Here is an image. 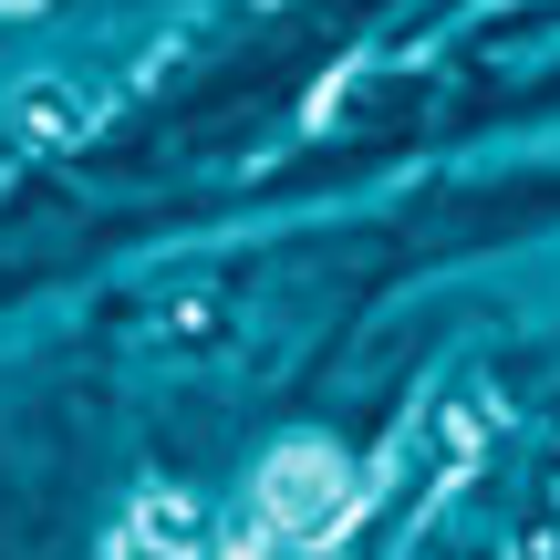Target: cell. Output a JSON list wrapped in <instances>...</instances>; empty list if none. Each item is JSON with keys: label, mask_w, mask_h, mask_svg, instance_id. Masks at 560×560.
Wrapping results in <instances>:
<instances>
[{"label": "cell", "mask_w": 560, "mask_h": 560, "mask_svg": "<svg viewBox=\"0 0 560 560\" xmlns=\"http://www.w3.org/2000/svg\"><path fill=\"white\" fill-rule=\"evenodd\" d=\"M342 520H353V467L332 446H280L260 467V529L270 540H322Z\"/></svg>", "instance_id": "6da1fadb"}, {"label": "cell", "mask_w": 560, "mask_h": 560, "mask_svg": "<svg viewBox=\"0 0 560 560\" xmlns=\"http://www.w3.org/2000/svg\"><path fill=\"white\" fill-rule=\"evenodd\" d=\"M0 11H32V0H0Z\"/></svg>", "instance_id": "3957f363"}, {"label": "cell", "mask_w": 560, "mask_h": 560, "mask_svg": "<svg viewBox=\"0 0 560 560\" xmlns=\"http://www.w3.org/2000/svg\"><path fill=\"white\" fill-rule=\"evenodd\" d=\"M115 560H208V520L177 499V488H145L115 529Z\"/></svg>", "instance_id": "7a4b0ae2"}]
</instances>
